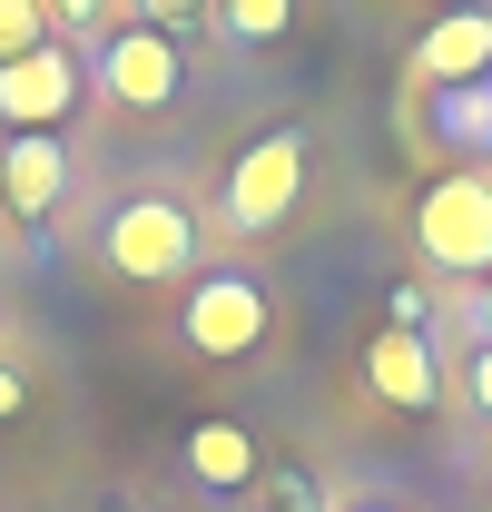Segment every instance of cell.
I'll return each mask as SVG.
<instances>
[{"mask_svg":"<svg viewBox=\"0 0 492 512\" xmlns=\"http://www.w3.org/2000/svg\"><path fill=\"white\" fill-rule=\"evenodd\" d=\"M414 247L443 276H473V286L492 276V178L483 168H453L414 197Z\"/></svg>","mask_w":492,"mask_h":512,"instance_id":"obj_4","label":"cell"},{"mask_svg":"<svg viewBox=\"0 0 492 512\" xmlns=\"http://www.w3.org/2000/svg\"><path fill=\"white\" fill-rule=\"evenodd\" d=\"M128 20H148V30H168V40H178V30L207 20V0H128Z\"/></svg>","mask_w":492,"mask_h":512,"instance_id":"obj_15","label":"cell"},{"mask_svg":"<svg viewBox=\"0 0 492 512\" xmlns=\"http://www.w3.org/2000/svg\"><path fill=\"white\" fill-rule=\"evenodd\" d=\"M50 40V10L40 0H0V60H20V50H40Z\"/></svg>","mask_w":492,"mask_h":512,"instance_id":"obj_14","label":"cell"},{"mask_svg":"<svg viewBox=\"0 0 492 512\" xmlns=\"http://www.w3.org/2000/svg\"><path fill=\"white\" fill-rule=\"evenodd\" d=\"M296 207H306V128L246 138L237 168H227V188H217V227H227V237H276Z\"/></svg>","mask_w":492,"mask_h":512,"instance_id":"obj_2","label":"cell"},{"mask_svg":"<svg viewBox=\"0 0 492 512\" xmlns=\"http://www.w3.org/2000/svg\"><path fill=\"white\" fill-rule=\"evenodd\" d=\"M207 20H217V40H237V50H276V40L296 30V0H207Z\"/></svg>","mask_w":492,"mask_h":512,"instance_id":"obj_12","label":"cell"},{"mask_svg":"<svg viewBox=\"0 0 492 512\" xmlns=\"http://www.w3.org/2000/svg\"><path fill=\"white\" fill-rule=\"evenodd\" d=\"M20 404H30V375H20V365H0V414H20Z\"/></svg>","mask_w":492,"mask_h":512,"instance_id":"obj_17","label":"cell"},{"mask_svg":"<svg viewBox=\"0 0 492 512\" xmlns=\"http://www.w3.org/2000/svg\"><path fill=\"white\" fill-rule=\"evenodd\" d=\"M365 384L394 414H433V404H443V355H433V335L424 325H384L365 345Z\"/></svg>","mask_w":492,"mask_h":512,"instance_id":"obj_8","label":"cell"},{"mask_svg":"<svg viewBox=\"0 0 492 512\" xmlns=\"http://www.w3.org/2000/svg\"><path fill=\"white\" fill-rule=\"evenodd\" d=\"M99 266L119 286H187L197 276V207L187 197H128V207H109Z\"/></svg>","mask_w":492,"mask_h":512,"instance_id":"obj_1","label":"cell"},{"mask_svg":"<svg viewBox=\"0 0 492 512\" xmlns=\"http://www.w3.org/2000/svg\"><path fill=\"white\" fill-rule=\"evenodd\" d=\"M187 473H197L207 493H246V483H256V434L227 424V414H207V424L187 434Z\"/></svg>","mask_w":492,"mask_h":512,"instance_id":"obj_10","label":"cell"},{"mask_svg":"<svg viewBox=\"0 0 492 512\" xmlns=\"http://www.w3.org/2000/svg\"><path fill=\"white\" fill-rule=\"evenodd\" d=\"M60 197H69L60 128H20V138H0V207H10V217H50Z\"/></svg>","mask_w":492,"mask_h":512,"instance_id":"obj_9","label":"cell"},{"mask_svg":"<svg viewBox=\"0 0 492 512\" xmlns=\"http://www.w3.org/2000/svg\"><path fill=\"white\" fill-rule=\"evenodd\" d=\"M276 512H315V503H276Z\"/></svg>","mask_w":492,"mask_h":512,"instance_id":"obj_19","label":"cell"},{"mask_svg":"<svg viewBox=\"0 0 492 512\" xmlns=\"http://www.w3.org/2000/svg\"><path fill=\"white\" fill-rule=\"evenodd\" d=\"M40 10H50V40H109V30H119L128 20V0H40Z\"/></svg>","mask_w":492,"mask_h":512,"instance_id":"obj_13","label":"cell"},{"mask_svg":"<svg viewBox=\"0 0 492 512\" xmlns=\"http://www.w3.org/2000/svg\"><path fill=\"white\" fill-rule=\"evenodd\" d=\"M473 345H492V276H483V296H473Z\"/></svg>","mask_w":492,"mask_h":512,"instance_id":"obj_18","label":"cell"},{"mask_svg":"<svg viewBox=\"0 0 492 512\" xmlns=\"http://www.w3.org/2000/svg\"><path fill=\"white\" fill-rule=\"evenodd\" d=\"M463 394H473V414L492 424V345H473V365H463Z\"/></svg>","mask_w":492,"mask_h":512,"instance_id":"obj_16","label":"cell"},{"mask_svg":"<svg viewBox=\"0 0 492 512\" xmlns=\"http://www.w3.org/2000/svg\"><path fill=\"white\" fill-rule=\"evenodd\" d=\"M404 69H414V89H473V79H492V0L443 10L424 40L404 50Z\"/></svg>","mask_w":492,"mask_h":512,"instance_id":"obj_7","label":"cell"},{"mask_svg":"<svg viewBox=\"0 0 492 512\" xmlns=\"http://www.w3.org/2000/svg\"><path fill=\"white\" fill-rule=\"evenodd\" d=\"M266 325H276V296H266L246 266L187 276V296H178V345H187V355L237 365V355H256V345H266Z\"/></svg>","mask_w":492,"mask_h":512,"instance_id":"obj_3","label":"cell"},{"mask_svg":"<svg viewBox=\"0 0 492 512\" xmlns=\"http://www.w3.org/2000/svg\"><path fill=\"white\" fill-rule=\"evenodd\" d=\"M79 50L69 40H40V50H20V60H0V128L20 138V128H60L79 109Z\"/></svg>","mask_w":492,"mask_h":512,"instance_id":"obj_6","label":"cell"},{"mask_svg":"<svg viewBox=\"0 0 492 512\" xmlns=\"http://www.w3.org/2000/svg\"><path fill=\"white\" fill-rule=\"evenodd\" d=\"M89 60H99V89H109L119 109H138V119H148V109H178V89H187L178 40H168V30H148V20H119Z\"/></svg>","mask_w":492,"mask_h":512,"instance_id":"obj_5","label":"cell"},{"mask_svg":"<svg viewBox=\"0 0 492 512\" xmlns=\"http://www.w3.org/2000/svg\"><path fill=\"white\" fill-rule=\"evenodd\" d=\"M424 119H433V148L492 158V79H473V89H424Z\"/></svg>","mask_w":492,"mask_h":512,"instance_id":"obj_11","label":"cell"}]
</instances>
